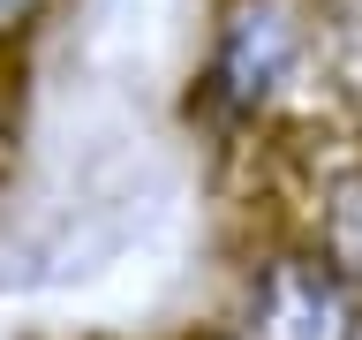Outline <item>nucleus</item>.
<instances>
[{
    "instance_id": "obj_1",
    "label": "nucleus",
    "mask_w": 362,
    "mask_h": 340,
    "mask_svg": "<svg viewBox=\"0 0 362 340\" xmlns=\"http://www.w3.org/2000/svg\"><path fill=\"white\" fill-rule=\"evenodd\" d=\"M310 61V8L302 0H219L197 61V106L226 129L279 106V91Z\"/></svg>"
},
{
    "instance_id": "obj_2",
    "label": "nucleus",
    "mask_w": 362,
    "mask_h": 340,
    "mask_svg": "<svg viewBox=\"0 0 362 340\" xmlns=\"http://www.w3.org/2000/svg\"><path fill=\"white\" fill-rule=\"evenodd\" d=\"M362 302L332 280V265L310 242L279 249L249 272V310H242V340H347Z\"/></svg>"
},
{
    "instance_id": "obj_3",
    "label": "nucleus",
    "mask_w": 362,
    "mask_h": 340,
    "mask_svg": "<svg viewBox=\"0 0 362 340\" xmlns=\"http://www.w3.org/2000/svg\"><path fill=\"white\" fill-rule=\"evenodd\" d=\"M310 249L332 265V280L362 302V159H347L325 197H317V220H310Z\"/></svg>"
},
{
    "instance_id": "obj_4",
    "label": "nucleus",
    "mask_w": 362,
    "mask_h": 340,
    "mask_svg": "<svg viewBox=\"0 0 362 340\" xmlns=\"http://www.w3.org/2000/svg\"><path fill=\"white\" fill-rule=\"evenodd\" d=\"M53 8H61V0H0V45H23L30 30H45Z\"/></svg>"
},
{
    "instance_id": "obj_5",
    "label": "nucleus",
    "mask_w": 362,
    "mask_h": 340,
    "mask_svg": "<svg viewBox=\"0 0 362 340\" xmlns=\"http://www.w3.org/2000/svg\"><path fill=\"white\" fill-rule=\"evenodd\" d=\"M347 340H362V317H355V333H347Z\"/></svg>"
},
{
    "instance_id": "obj_6",
    "label": "nucleus",
    "mask_w": 362,
    "mask_h": 340,
    "mask_svg": "<svg viewBox=\"0 0 362 340\" xmlns=\"http://www.w3.org/2000/svg\"><path fill=\"white\" fill-rule=\"evenodd\" d=\"M211 340H242V333H211Z\"/></svg>"
}]
</instances>
